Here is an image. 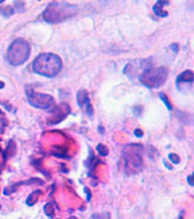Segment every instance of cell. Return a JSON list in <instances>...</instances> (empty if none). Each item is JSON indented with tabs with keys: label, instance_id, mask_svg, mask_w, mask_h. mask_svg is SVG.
Returning a JSON list of instances; mask_svg holds the SVG:
<instances>
[{
	"label": "cell",
	"instance_id": "cell-14",
	"mask_svg": "<svg viewBox=\"0 0 194 219\" xmlns=\"http://www.w3.org/2000/svg\"><path fill=\"white\" fill-rule=\"evenodd\" d=\"M44 210H45L47 215H49L50 218H53V217H54V212H53V208H51V205H50V204H47V205H45V207H44Z\"/></svg>",
	"mask_w": 194,
	"mask_h": 219
},
{
	"label": "cell",
	"instance_id": "cell-10",
	"mask_svg": "<svg viewBox=\"0 0 194 219\" xmlns=\"http://www.w3.org/2000/svg\"><path fill=\"white\" fill-rule=\"evenodd\" d=\"M0 13L5 17H10L15 13V9H13V6H5V7L0 9Z\"/></svg>",
	"mask_w": 194,
	"mask_h": 219
},
{
	"label": "cell",
	"instance_id": "cell-21",
	"mask_svg": "<svg viewBox=\"0 0 194 219\" xmlns=\"http://www.w3.org/2000/svg\"><path fill=\"white\" fill-rule=\"evenodd\" d=\"M69 219H76V218H74V217H71V218H69Z\"/></svg>",
	"mask_w": 194,
	"mask_h": 219
},
{
	"label": "cell",
	"instance_id": "cell-16",
	"mask_svg": "<svg viewBox=\"0 0 194 219\" xmlns=\"http://www.w3.org/2000/svg\"><path fill=\"white\" fill-rule=\"evenodd\" d=\"M187 180H188V183H189L190 186H193V185H194V181H193V174H192V175H189V176L187 178Z\"/></svg>",
	"mask_w": 194,
	"mask_h": 219
},
{
	"label": "cell",
	"instance_id": "cell-4",
	"mask_svg": "<svg viewBox=\"0 0 194 219\" xmlns=\"http://www.w3.org/2000/svg\"><path fill=\"white\" fill-rule=\"evenodd\" d=\"M168 78V70L164 67H158V68H152L148 67L144 68L143 71L139 75V81L148 88H160L163 86L167 81Z\"/></svg>",
	"mask_w": 194,
	"mask_h": 219
},
{
	"label": "cell",
	"instance_id": "cell-12",
	"mask_svg": "<svg viewBox=\"0 0 194 219\" xmlns=\"http://www.w3.org/2000/svg\"><path fill=\"white\" fill-rule=\"evenodd\" d=\"M89 219H110V213L104 212V213H94L90 215Z\"/></svg>",
	"mask_w": 194,
	"mask_h": 219
},
{
	"label": "cell",
	"instance_id": "cell-19",
	"mask_svg": "<svg viewBox=\"0 0 194 219\" xmlns=\"http://www.w3.org/2000/svg\"><path fill=\"white\" fill-rule=\"evenodd\" d=\"M4 87H5V84L0 81V89H1V88H4Z\"/></svg>",
	"mask_w": 194,
	"mask_h": 219
},
{
	"label": "cell",
	"instance_id": "cell-5",
	"mask_svg": "<svg viewBox=\"0 0 194 219\" xmlns=\"http://www.w3.org/2000/svg\"><path fill=\"white\" fill-rule=\"evenodd\" d=\"M26 95L30 105H32L36 108L50 110L55 106V99L49 94L38 93V92H35L32 88H26Z\"/></svg>",
	"mask_w": 194,
	"mask_h": 219
},
{
	"label": "cell",
	"instance_id": "cell-7",
	"mask_svg": "<svg viewBox=\"0 0 194 219\" xmlns=\"http://www.w3.org/2000/svg\"><path fill=\"white\" fill-rule=\"evenodd\" d=\"M168 0H158V1L154 5V13L158 17H167L168 13L163 10V6L164 5H168Z\"/></svg>",
	"mask_w": 194,
	"mask_h": 219
},
{
	"label": "cell",
	"instance_id": "cell-11",
	"mask_svg": "<svg viewBox=\"0 0 194 219\" xmlns=\"http://www.w3.org/2000/svg\"><path fill=\"white\" fill-rule=\"evenodd\" d=\"M96 151H98V154L101 155V156H107L109 155V149H107L106 145H104V144H98V145H96Z\"/></svg>",
	"mask_w": 194,
	"mask_h": 219
},
{
	"label": "cell",
	"instance_id": "cell-9",
	"mask_svg": "<svg viewBox=\"0 0 194 219\" xmlns=\"http://www.w3.org/2000/svg\"><path fill=\"white\" fill-rule=\"evenodd\" d=\"M39 194H41V192H39V191H35V192H32V193L29 195L26 204H28V205H30V206L35 205V202L37 201V198L39 196Z\"/></svg>",
	"mask_w": 194,
	"mask_h": 219
},
{
	"label": "cell",
	"instance_id": "cell-20",
	"mask_svg": "<svg viewBox=\"0 0 194 219\" xmlns=\"http://www.w3.org/2000/svg\"><path fill=\"white\" fill-rule=\"evenodd\" d=\"M4 1H5V0H0V4H1V3H4Z\"/></svg>",
	"mask_w": 194,
	"mask_h": 219
},
{
	"label": "cell",
	"instance_id": "cell-1",
	"mask_svg": "<svg viewBox=\"0 0 194 219\" xmlns=\"http://www.w3.org/2000/svg\"><path fill=\"white\" fill-rule=\"evenodd\" d=\"M31 67L36 74L51 79L58 75V73L61 71L62 61L57 55L45 52V54H41L39 56H37L34 60Z\"/></svg>",
	"mask_w": 194,
	"mask_h": 219
},
{
	"label": "cell",
	"instance_id": "cell-8",
	"mask_svg": "<svg viewBox=\"0 0 194 219\" xmlns=\"http://www.w3.org/2000/svg\"><path fill=\"white\" fill-rule=\"evenodd\" d=\"M193 78H194V73L193 70H185L183 73L177 76V85L180 82H188V84H193Z\"/></svg>",
	"mask_w": 194,
	"mask_h": 219
},
{
	"label": "cell",
	"instance_id": "cell-15",
	"mask_svg": "<svg viewBox=\"0 0 194 219\" xmlns=\"http://www.w3.org/2000/svg\"><path fill=\"white\" fill-rule=\"evenodd\" d=\"M169 160H170L173 163H175V164H177V163L180 162V157H179L177 155H175V154H170V155H169Z\"/></svg>",
	"mask_w": 194,
	"mask_h": 219
},
{
	"label": "cell",
	"instance_id": "cell-3",
	"mask_svg": "<svg viewBox=\"0 0 194 219\" xmlns=\"http://www.w3.org/2000/svg\"><path fill=\"white\" fill-rule=\"evenodd\" d=\"M30 52H31L30 43L24 38H17L9 48V51H7L9 63L15 67L22 65L30 57Z\"/></svg>",
	"mask_w": 194,
	"mask_h": 219
},
{
	"label": "cell",
	"instance_id": "cell-6",
	"mask_svg": "<svg viewBox=\"0 0 194 219\" xmlns=\"http://www.w3.org/2000/svg\"><path fill=\"white\" fill-rule=\"evenodd\" d=\"M76 101H77V105L82 108H86V112L89 117H93V108H92V105L89 103V98H88V93L87 91L85 89H80L77 92V95H76Z\"/></svg>",
	"mask_w": 194,
	"mask_h": 219
},
{
	"label": "cell",
	"instance_id": "cell-18",
	"mask_svg": "<svg viewBox=\"0 0 194 219\" xmlns=\"http://www.w3.org/2000/svg\"><path fill=\"white\" fill-rule=\"evenodd\" d=\"M170 48H171V49H174V51H175V52H177V50H179L177 44H171V45H170Z\"/></svg>",
	"mask_w": 194,
	"mask_h": 219
},
{
	"label": "cell",
	"instance_id": "cell-2",
	"mask_svg": "<svg viewBox=\"0 0 194 219\" xmlns=\"http://www.w3.org/2000/svg\"><path fill=\"white\" fill-rule=\"evenodd\" d=\"M77 13V7L67 3H57L54 1L47 6L43 12V19L49 24L62 23Z\"/></svg>",
	"mask_w": 194,
	"mask_h": 219
},
{
	"label": "cell",
	"instance_id": "cell-13",
	"mask_svg": "<svg viewBox=\"0 0 194 219\" xmlns=\"http://www.w3.org/2000/svg\"><path fill=\"white\" fill-rule=\"evenodd\" d=\"M158 95H160V98H161V100H162V101H163V103L166 104V106H167V108H168L169 111H171V110H173V106H171V104L169 103V100H168V98H167V95H166L164 93H160Z\"/></svg>",
	"mask_w": 194,
	"mask_h": 219
},
{
	"label": "cell",
	"instance_id": "cell-17",
	"mask_svg": "<svg viewBox=\"0 0 194 219\" xmlns=\"http://www.w3.org/2000/svg\"><path fill=\"white\" fill-rule=\"evenodd\" d=\"M135 135H136L137 137H142V136H143V132H142L141 130H138V129H136V130H135Z\"/></svg>",
	"mask_w": 194,
	"mask_h": 219
}]
</instances>
